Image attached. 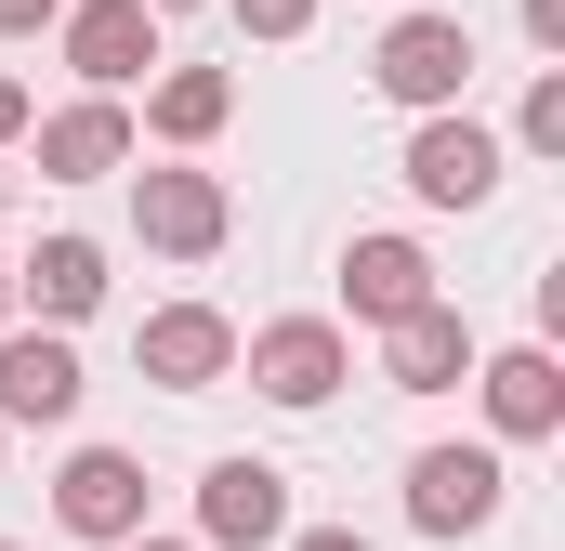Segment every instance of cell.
Instances as JSON below:
<instances>
[{
    "instance_id": "cell-16",
    "label": "cell",
    "mask_w": 565,
    "mask_h": 551,
    "mask_svg": "<svg viewBox=\"0 0 565 551\" xmlns=\"http://www.w3.org/2000/svg\"><path fill=\"white\" fill-rule=\"evenodd\" d=\"M224 119H237V79H224V66H171V79L145 93V132L158 144H211Z\"/></svg>"
},
{
    "instance_id": "cell-20",
    "label": "cell",
    "mask_w": 565,
    "mask_h": 551,
    "mask_svg": "<svg viewBox=\"0 0 565 551\" xmlns=\"http://www.w3.org/2000/svg\"><path fill=\"white\" fill-rule=\"evenodd\" d=\"M26 119H40V93H26V79H0V144H26Z\"/></svg>"
},
{
    "instance_id": "cell-17",
    "label": "cell",
    "mask_w": 565,
    "mask_h": 551,
    "mask_svg": "<svg viewBox=\"0 0 565 551\" xmlns=\"http://www.w3.org/2000/svg\"><path fill=\"white\" fill-rule=\"evenodd\" d=\"M513 144H526V158H565V66H540V79H526V119H513Z\"/></svg>"
},
{
    "instance_id": "cell-6",
    "label": "cell",
    "mask_w": 565,
    "mask_h": 551,
    "mask_svg": "<svg viewBox=\"0 0 565 551\" xmlns=\"http://www.w3.org/2000/svg\"><path fill=\"white\" fill-rule=\"evenodd\" d=\"M198 539L211 551H277L289 539V473L277 460H211L198 473Z\"/></svg>"
},
{
    "instance_id": "cell-15",
    "label": "cell",
    "mask_w": 565,
    "mask_h": 551,
    "mask_svg": "<svg viewBox=\"0 0 565 551\" xmlns=\"http://www.w3.org/2000/svg\"><path fill=\"white\" fill-rule=\"evenodd\" d=\"M13 302H40V328H79V315L106 302V250H93V237H40V250L13 263Z\"/></svg>"
},
{
    "instance_id": "cell-2",
    "label": "cell",
    "mask_w": 565,
    "mask_h": 551,
    "mask_svg": "<svg viewBox=\"0 0 565 551\" xmlns=\"http://www.w3.org/2000/svg\"><path fill=\"white\" fill-rule=\"evenodd\" d=\"M342 381H355L342 315H277V328H250V395H264V408H329Z\"/></svg>"
},
{
    "instance_id": "cell-3",
    "label": "cell",
    "mask_w": 565,
    "mask_h": 551,
    "mask_svg": "<svg viewBox=\"0 0 565 551\" xmlns=\"http://www.w3.org/2000/svg\"><path fill=\"white\" fill-rule=\"evenodd\" d=\"M395 171H408V197H422V210H487V197H500V132H487V119H460V106H434L422 132H408Z\"/></svg>"
},
{
    "instance_id": "cell-18",
    "label": "cell",
    "mask_w": 565,
    "mask_h": 551,
    "mask_svg": "<svg viewBox=\"0 0 565 551\" xmlns=\"http://www.w3.org/2000/svg\"><path fill=\"white\" fill-rule=\"evenodd\" d=\"M224 13H237L250 40H302V26H316V0H224Z\"/></svg>"
},
{
    "instance_id": "cell-13",
    "label": "cell",
    "mask_w": 565,
    "mask_h": 551,
    "mask_svg": "<svg viewBox=\"0 0 565 551\" xmlns=\"http://www.w3.org/2000/svg\"><path fill=\"white\" fill-rule=\"evenodd\" d=\"M40 132V184H106L119 158H132V106L119 93H79V106H53V119H26Z\"/></svg>"
},
{
    "instance_id": "cell-26",
    "label": "cell",
    "mask_w": 565,
    "mask_h": 551,
    "mask_svg": "<svg viewBox=\"0 0 565 551\" xmlns=\"http://www.w3.org/2000/svg\"><path fill=\"white\" fill-rule=\"evenodd\" d=\"M0 551H26V539H0Z\"/></svg>"
},
{
    "instance_id": "cell-21",
    "label": "cell",
    "mask_w": 565,
    "mask_h": 551,
    "mask_svg": "<svg viewBox=\"0 0 565 551\" xmlns=\"http://www.w3.org/2000/svg\"><path fill=\"white\" fill-rule=\"evenodd\" d=\"M277 551H369V539H355V526H289Z\"/></svg>"
},
{
    "instance_id": "cell-24",
    "label": "cell",
    "mask_w": 565,
    "mask_h": 551,
    "mask_svg": "<svg viewBox=\"0 0 565 551\" xmlns=\"http://www.w3.org/2000/svg\"><path fill=\"white\" fill-rule=\"evenodd\" d=\"M145 13H198V0H145Z\"/></svg>"
},
{
    "instance_id": "cell-19",
    "label": "cell",
    "mask_w": 565,
    "mask_h": 551,
    "mask_svg": "<svg viewBox=\"0 0 565 551\" xmlns=\"http://www.w3.org/2000/svg\"><path fill=\"white\" fill-rule=\"evenodd\" d=\"M53 13H66V0H0V40H40Z\"/></svg>"
},
{
    "instance_id": "cell-9",
    "label": "cell",
    "mask_w": 565,
    "mask_h": 551,
    "mask_svg": "<svg viewBox=\"0 0 565 551\" xmlns=\"http://www.w3.org/2000/svg\"><path fill=\"white\" fill-rule=\"evenodd\" d=\"M53 433V420H79V342L66 328H0V433Z\"/></svg>"
},
{
    "instance_id": "cell-8",
    "label": "cell",
    "mask_w": 565,
    "mask_h": 551,
    "mask_svg": "<svg viewBox=\"0 0 565 551\" xmlns=\"http://www.w3.org/2000/svg\"><path fill=\"white\" fill-rule=\"evenodd\" d=\"M53 40H66V66H79L93 93H132L145 66H158V13H145V0H66Z\"/></svg>"
},
{
    "instance_id": "cell-7",
    "label": "cell",
    "mask_w": 565,
    "mask_h": 551,
    "mask_svg": "<svg viewBox=\"0 0 565 551\" xmlns=\"http://www.w3.org/2000/svg\"><path fill=\"white\" fill-rule=\"evenodd\" d=\"M132 368L158 381V395H211V381L237 368V328H224L211 302H158V315L132 328Z\"/></svg>"
},
{
    "instance_id": "cell-4",
    "label": "cell",
    "mask_w": 565,
    "mask_h": 551,
    "mask_svg": "<svg viewBox=\"0 0 565 551\" xmlns=\"http://www.w3.org/2000/svg\"><path fill=\"white\" fill-rule=\"evenodd\" d=\"M500 446H422L408 460V526L422 539H473V526H500Z\"/></svg>"
},
{
    "instance_id": "cell-14",
    "label": "cell",
    "mask_w": 565,
    "mask_h": 551,
    "mask_svg": "<svg viewBox=\"0 0 565 551\" xmlns=\"http://www.w3.org/2000/svg\"><path fill=\"white\" fill-rule=\"evenodd\" d=\"M408 302H434V263L408 237H355V250H342V315H355V328H395Z\"/></svg>"
},
{
    "instance_id": "cell-12",
    "label": "cell",
    "mask_w": 565,
    "mask_h": 551,
    "mask_svg": "<svg viewBox=\"0 0 565 551\" xmlns=\"http://www.w3.org/2000/svg\"><path fill=\"white\" fill-rule=\"evenodd\" d=\"M473 395H487V420H500V446H540V433H565V368H553V342L473 355Z\"/></svg>"
},
{
    "instance_id": "cell-25",
    "label": "cell",
    "mask_w": 565,
    "mask_h": 551,
    "mask_svg": "<svg viewBox=\"0 0 565 551\" xmlns=\"http://www.w3.org/2000/svg\"><path fill=\"white\" fill-rule=\"evenodd\" d=\"M0 328H13V276H0Z\"/></svg>"
},
{
    "instance_id": "cell-1",
    "label": "cell",
    "mask_w": 565,
    "mask_h": 551,
    "mask_svg": "<svg viewBox=\"0 0 565 551\" xmlns=\"http://www.w3.org/2000/svg\"><path fill=\"white\" fill-rule=\"evenodd\" d=\"M369 79H382L408 119L460 106V93H473V26H460V13H395V26H382V53H369Z\"/></svg>"
},
{
    "instance_id": "cell-23",
    "label": "cell",
    "mask_w": 565,
    "mask_h": 551,
    "mask_svg": "<svg viewBox=\"0 0 565 551\" xmlns=\"http://www.w3.org/2000/svg\"><path fill=\"white\" fill-rule=\"evenodd\" d=\"M119 551H198V539H145V526H132V539H119Z\"/></svg>"
},
{
    "instance_id": "cell-11",
    "label": "cell",
    "mask_w": 565,
    "mask_h": 551,
    "mask_svg": "<svg viewBox=\"0 0 565 551\" xmlns=\"http://www.w3.org/2000/svg\"><path fill=\"white\" fill-rule=\"evenodd\" d=\"M132 224H145V250H171V263H211L224 250V184L211 171H132Z\"/></svg>"
},
{
    "instance_id": "cell-10",
    "label": "cell",
    "mask_w": 565,
    "mask_h": 551,
    "mask_svg": "<svg viewBox=\"0 0 565 551\" xmlns=\"http://www.w3.org/2000/svg\"><path fill=\"white\" fill-rule=\"evenodd\" d=\"M382 381H395V395H460V381H473V315H460L447 289L382 328Z\"/></svg>"
},
{
    "instance_id": "cell-5",
    "label": "cell",
    "mask_w": 565,
    "mask_h": 551,
    "mask_svg": "<svg viewBox=\"0 0 565 551\" xmlns=\"http://www.w3.org/2000/svg\"><path fill=\"white\" fill-rule=\"evenodd\" d=\"M53 526L93 539V551H119L145 526V460H132V446H79V460L53 473Z\"/></svg>"
},
{
    "instance_id": "cell-22",
    "label": "cell",
    "mask_w": 565,
    "mask_h": 551,
    "mask_svg": "<svg viewBox=\"0 0 565 551\" xmlns=\"http://www.w3.org/2000/svg\"><path fill=\"white\" fill-rule=\"evenodd\" d=\"M526 40H540V53H565V0H526Z\"/></svg>"
}]
</instances>
